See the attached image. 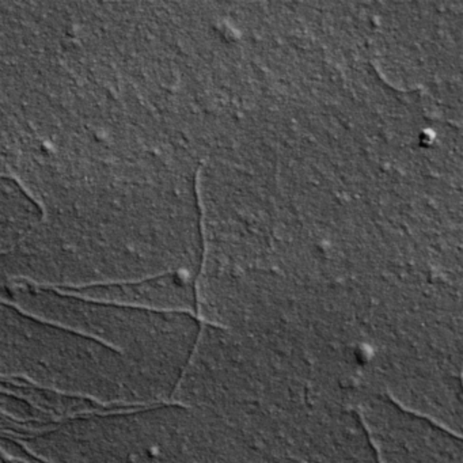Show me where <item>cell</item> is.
<instances>
[{
    "mask_svg": "<svg viewBox=\"0 0 463 463\" xmlns=\"http://www.w3.org/2000/svg\"><path fill=\"white\" fill-rule=\"evenodd\" d=\"M181 2H0V177L42 213L0 280L197 275Z\"/></svg>",
    "mask_w": 463,
    "mask_h": 463,
    "instance_id": "6da1fadb",
    "label": "cell"
},
{
    "mask_svg": "<svg viewBox=\"0 0 463 463\" xmlns=\"http://www.w3.org/2000/svg\"><path fill=\"white\" fill-rule=\"evenodd\" d=\"M191 397L223 422L240 463H378L354 392L248 338L203 351Z\"/></svg>",
    "mask_w": 463,
    "mask_h": 463,
    "instance_id": "7a4b0ae2",
    "label": "cell"
},
{
    "mask_svg": "<svg viewBox=\"0 0 463 463\" xmlns=\"http://www.w3.org/2000/svg\"><path fill=\"white\" fill-rule=\"evenodd\" d=\"M354 408L378 463H462V438L379 392H360Z\"/></svg>",
    "mask_w": 463,
    "mask_h": 463,
    "instance_id": "3957f363",
    "label": "cell"
},
{
    "mask_svg": "<svg viewBox=\"0 0 463 463\" xmlns=\"http://www.w3.org/2000/svg\"><path fill=\"white\" fill-rule=\"evenodd\" d=\"M42 221V213L26 192L0 177V256L17 248Z\"/></svg>",
    "mask_w": 463,
    "mask_h": 463,
    "instance_id": "277c9868",
    "label": "cell"
}]
</instances>
